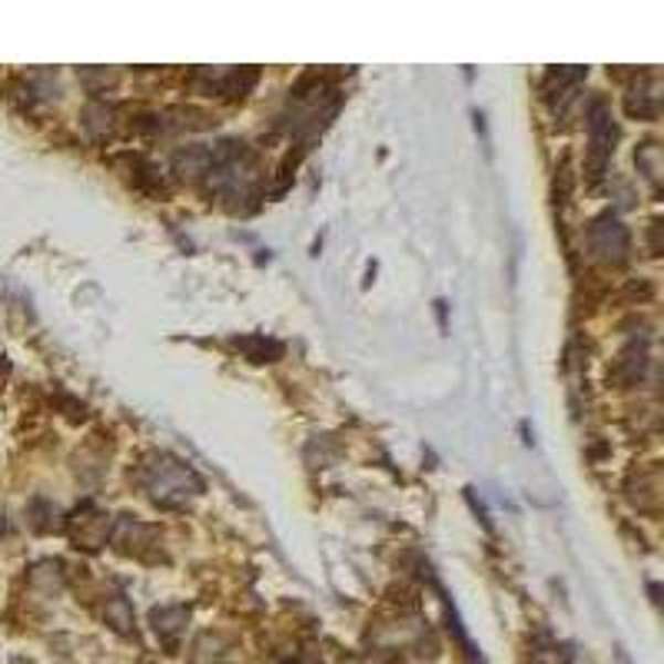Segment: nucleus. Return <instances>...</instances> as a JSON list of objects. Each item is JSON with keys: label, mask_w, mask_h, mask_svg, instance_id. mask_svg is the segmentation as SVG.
Here are the masks:
<instances>
[{"label": "nucleus", "mask_w": 664, "mask_h": 664, "mask_svg": "<svg viewBox=\"0 0 664 664\" xmlns=\"http://www.w3.org/2000/svg\"><path fill=\"white\" fill-rule=\"evenodd\" d=\"M581 77H584L581 71H551V74L545 77V84H541V94L551 101L558 91H565L568 84H575V81H581Z\"/></svg>", "instance_id": "6"}, {"label": "nucleus", "mask_w": 664, "mask_h": 664, "mask_svg": "<svg viewBox=\"0 0 664 664\" xmlns=\"http://www.w3.org/2000/svg\"><path fill=\"white\" fill-rule=\"evenodd\" d=\"M588 246L598 263H624L628 260V230L614 217H601L588 226Z\"/></svg>", "instance_id": "3"}, {"label": "nucleus", "mask_w": 664, "mask_h": 664, "mask_svg": "<svg viewBox=\"0 0 664 664\" xmlns=\"http://www.w3.org/2000/svg\"><path fill=\"white\" fill-rule=\"evenodd\" d=\"M236 346H243V349L250 352L253 362H273V359L283 352L280 342H270V339H263V336H256V339H243V342H236Z\"/></svg>", "instance_id": "5"}, {"label": "nucleus", "mask_w": 664, "mask_h": 664, "mask_svg": "<svg viewBox=\"0 0 664 664\" xmlns=\"http://www.w3.org/2000/svg\"><path fill=\"white\" fill-rule=\"evenodd\" d=\"M144 485L157 505H170V508L187 505L190 498H197L203 492V482L197 478V472L170 455H157L144 468Z\"/></svg>", "instance_id": "1"}, {"label": "nucleus", "mask_w": 664, "mask_h": 664, "mask_svg": "<svg viewBox=\"0 0 664 664\" xmlns=\"http://www.w3.org/2000/svg\"><path fill=\"white\" fill-rule=\"evenodd\" d=\"M293 664H299V661H293Z\"/></svg>", "instance_id": "7"}, {"label": "nucleus", "mask_w": 664, "mask_h": 664, "mask_svg": "<svg viewBox=\"0 0 664 664\" xmlns=\"http://www.w3.org/2000/svg\"><path fill=\"white\" fill-rule=\"evenodd\" d=\"M614 120H611V110L598 101L591 104L588 110V177L591 183H598L604 177V167L614 154Z\"/></svg>", "instance_id": "2"}, {"label": "nucleus", "mask_w": 664, "mask_h": 664, "mask_svg": "<svg viewBox=\"0 0 664 664\" xmlns=\"http://www.w3.org/2000/svg\"><path fill=\"white\" fill-rule=\"evenodd\" d=\"M187 621H190V611L187 608H160L154 611V628H157V637L173 651L180 644V634L187 631Z\"/></svg>", "instance_id": "4"}]
</instances>
